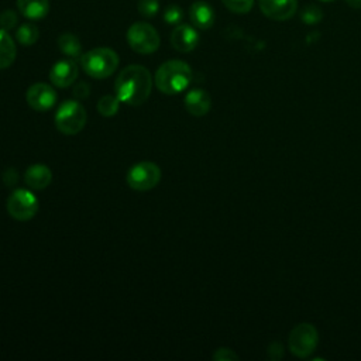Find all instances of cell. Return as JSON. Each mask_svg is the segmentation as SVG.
I'll return each mask as SVG.
<instances>
[{
  "instance_id": "obj_10",
  "label": "cell",
  "mask_w": 361,
  "mask_h": 361,
  "mask_svg": "<svg viewBox=\"0 0 361 361\" xmlns=\"http://www.w3.org/2000/svg\"><path fill=\"white\" fill-rule=\"evenodd\" d=\"M262 14L275 21H285L293 17L298 10V0H258Z\"/></svg>"
},
{
  "instance_id": "obj_2",
  "label": "cell",
  "mask_w": 361,
  "mask_h": 361,
  "mask_svg": "<svg viewBox=\"0 0 361 361\" xmlns=\"http://www.w3.org/2000/svg\"><path fill=\"white\" fill-rule=\"evenodd\" d=\"M192 80L190 66L179 59L166 61L155 72V85L165 94L183 92Z\"/></svg>"
},
{
  "instance_id": "obj_12",
  "label": "cell",
  "mask_w": 361,
  "mask_h": 361,
  "mask_svg": "<svg viewBox=\"0 0 361 361\" xmlns=\"http://www.w3.org/2000/svg\"><path fill=\"white\" fill-rule=\"evenodd\" d=\"M78 78V65L71 59L58 61L49 71V79L56 87H68Z\"/></svg>"
},
{
  "instance_id": "obj_3",
  "label": "cell",
  "mask_w": 361,
  "mask_h": 361,
  "mask_svg": "<svg viewBox=\"0 0 361 361\" xmlns=\"http://www.w3.org/2000/svg\"><path fill=\"white\" fill-rule=\"evenodd\" d=\"M80 66L90 78L104 79L116 72L118 55L111 48H94L80 56Z\"/></svg>"
},
{
  "instance_id": "obj_5",
  "label": "cell",
  "mask_w": 361,
  "mask_h": 361,
  "mask_svg": "<svg viewBox=\"0 0 361 361\" xmlns=\"http://www.w3.org/2000/svg\"><path fill=\"white\" fill-rule=\"evenodd\" d=\"M319 333L317 329L310 323L296 324L288 337V345L293 355L299 358L309 357L317 347Z\"/></svg>"
},
{
  "instance_id": "obj_25",
  "label": "cell",
  "mask_w": 361,
  "mask_h": 361,
  "mask_svg": "<svg viewBox=\"0 0 361 361\" xmlns=\"http://www.w3.org/2000/svg\"><path fill=\"white\" fill-rule=\"evenodd\" d=\"M17 25V14L13 10H6L0 16V27L6 31L13 30Z\"/></svg>"
},
{
  "instance_id": "obj_8",
  "label": "cell",
  "mask_w": 361,
  "mask_h": 361,
  "mask_svg": "<svg viewBox=\"0 0 361 361\" xmlns=\"http://www.w3.org/2000/svg\"><path fill=\"white\" fill-rule=\"evenodd\" d=\"M6 206L8 214L20 221H27L32 219L39 207L37 196L27 189L13 190L7 199Z\"/></svg>"
},
{
  "instance_id": "obj_18",
  "label": "cell",
  "mask_w": 361,
  "mask_h": 361,
  "mask_svg": "<svg viewBox=\"0 0 361 361\" xmlns=\"http://www.w3.org/2000/svg\"><path fill=\"white\" fill-rule=\"evenodd\" d=\"M58 47H59L61 52H63L65 55H68L71 58L79 56L80 51H82V45H80V41L78 39V37L73 34H69V32L59 35Z\"/></svg>"
},
{
  "instance_id": "obj_29",
  "label": "cell",
  "mask_w": 361,
  "mask_h": 361,
  "mask_svg": "<svg viewBox=\"0 0 361 361\" xmlns=\"http://www.w3.org/2000/svg\"><path fill=\"white\" fill-rule=\"evenodd\" d=\"M345 3L353 8H361V0H345Z\"/></svg>"
},
{
  "instance_id": "obj_11",
  "label": "cell",
  "mask_w": 361,
  "mask_h": 361,
  "mask_svg": "<svg viewBox=\"0 0 361 361\" xmlns=\"http://www.w3.org/2000/svg\"><path fill=\"white\" fill-rule=\"evenodd\" d=\"M171 44L179 52H190L199 44V34L192 25H178L171 34Z\"/></svg>"
},
{
  "instance_id": "obj_20",
  "label": "cell",
  "mask_w": 361,
  "mask_h": 361,
  "mask_svg": "<svg viewBox=\"0 0 361 361\" xmlns=\"http://www.w3.org/2000/svg\"><path fill=\"white\" fill-rule=\"evenodd\" d=\"M118 106H120V100L117 99V96H103L99 99L97 102V111L103 116V117H111L118 111Z\"/></svg>"
},
{
  "instance_id": "obj_17",
  "label": "cell",
  "mask_w": 361,
  "mask_h": 361,
  "mask_svg": "<svg viewBox=\"0 0 361 361\" xmlns=\"http://www.w3.org/2000/svg\"><path fill=\"white\" fill-rule=\"evenodd\" d=\"M16 55L17 49L13 38L6 30L0 28V69L8 68L14 62Z\"/></svg>"
},
{
  "instance_id": "obj_15",
  "label": "cell",
  "mask_w": 361,
  "mask_h": 361,
  "mask_svg": "<svg viewBox=\"0 0 361 361\" xmlns=\"http://www.w3.org/2000/svg\"><path fill=\"white\" fill-rule=\"evenodd\" d=\"M189 18L196 28L209 30L214 23V11L206 1H195L189 8Z\"/></svg>"
},
{
  "instance_id": "obj_9",
  "label": "cell",
  "mask_w": 361,
  "mask_h": 361,
  "mask_svg": "<svg viewBox=\"0 0 361 361\" xmlns=\"http://www.w3.org/2000/svg\"><path fill=\"white\" fill-rule=\"evenodd\" d=\"M56 92L48 83H34L27 89L25 100L35 111H48L56 102Z\"/></svg>"
},
{
  "instance_id": "obj_24",
  "label": "cell",
  "mask_w": 361,
  "mask_h": 361,
  "mask_svg": "<svg viewBox=\"0 0 361 361\" xmlns=\"http://www.w3.org/2000/svg\"><path fill=\"white\" fill-rule=\"evenodd\" d=\"M183 17V11L178 4H171L165 8L164 18L168 24H178Z\"/></svg>"
},
{
  "instance_id": "obj_16",
  "label": "cell",
  "mask_w": 361,
  "mask_h": 361,
  "mask_svg": "<svg viewBox=\"0 0 361 361\" xmlns=\"http://www.w3.org/2000/svg\"><path fill=\"white\" fill-rule=\"evenodd\" d=\"M18 11L28 20H41L49 11V0H17Z\"/></svg>"
},
{
  "instance_id": "obj_23",
  "label": "cell",
  "mask_w": 361,
  "mask_h": 361,
  "mask_svg": "<svg viewBox=\"0 0 361 361\" xmlns=\"http://www.w3.org/2000/svg\"><path fill=\"white\" fill-rule=\"evenodd\" d=\"M158 0H138V11L147 18L154 17L158 13Z\"/></svg>"
},
{
  "instance_id": "obj_1",
  "label": "cell",
  "mask_w": 361,
  "mask_h": 361,
  "mask_svg": "<svg viewBox=\"0 0 361 361\" xmlns=\"http://www.w3.org/2000/svg\"><path fill=\"white\" fill-rule=\"evenodd\" d=\"M152 89V78L147 68L128 65L117 76L114 92L120 102L130 106H140L147 102Z\"/></svg>"
},
{
  "instance_id": "obj_6",
  "label": "cell",
  "mask_w": 361,
  "mask_h": 361,
  "mask_svg": "<svg viewBox=\"0 0 361 361\" xmlns=\"http://www.w3.org/2000/svg\"><path fill=\"white\" fill-rule=\"evenodd\" d=\"M130 48L138 54H152L159 47V35L148 23H134L127 31Z\"/></svg>"
},
{
  "instance_id": "obj_22",
  "label": "cell",
  "mask_w": 361,
  "mask_h": 361,
  "mask_svg": "<svg viewBox=\"0 0 361 361\" xmlns=\"http://www.w3.org/2000/svg\"><path fill=\"white\" fill-rule=\"evenodd\" d=\"M221 1L227 10L237 14H245L254 6V0H221Z\"/></svg>"
},
{
  "instance_id": "obj_26",
  "label": "cell",
  "mask_w": 361,
  "mask_h": 361,
  "mask_svg": "<svg viewBox=\"0 0 361 361\" xmlns=\"http://www.w3.org/2000/svg\"><path fill=\"white\" fill-rule=\"evenodd\" d=\"M213 360H216V361H237L238 355L231 348L221 347V348L216 350V353L213 354Z\"/></svg>"
},
{
  "instance_id": "obj_4",
  "label": "cell",
  "mask_w": 361,
  "mask_h": 361,
  "mask_svg": "<svg viewBox=\"0 0 361 361\" xmlns=\"http://www.w3.org/2000/svg\"><path fill=\"white\" fill-rule=\"evenodd\" d=\"M86 124V110L78 100H65L55 114V126L65 135H75Z\"/></svg>"
},
{
  "instance_id": "obj_7",
  "label": "cell",
  "mask_w": 361,
  "mask_h": 361,
  "mask_svg": "<svg viewBox=\"0 0 361 361\" xmlns=\"http://www.w3.org/2000/svg\"><path fill=\"white\" fill-rule=\"evenodd\" d=\"M127 185L138 192H145L158 185L161 180V169L157 164L144 161L131 166L127 172Z\"/></svg>"
},
{
  "instance_id": "obj_21",
  "label": "cell",
  "mask_w": 361,
  "mask_h": 361,
  "mask_svg": "<svg viewBox=\"0 0 361 361\" xmlns=\"http://www.w3.org/2000/svg\"><path fill=\"white\" fill-rule=\"evenodd\" d=\"M322 18H323V11L320 7L314 4H307L300 13V20L306 24H316Z\"/></svg>"
},
{
  "instance_id": "obj_30",
  "label": "cell",
  "mask_w": 361,
  "mask_h": 361,
  "mask_svg": "<svg viewBox=\"0 0 361 361\" xmlns=\"http://www.w3.org/2000/svg\"><path fill=\"white\" fill-rule=\"evenodd\" d=\"M322 1H333V0H322Z\"/></svg>"
},
{
  "instance_id": "obj_14",
  "label": "cell",
  "mask_w": 361,
  "mask_h": 361,
  "mask_svg": "<svg viewBox=\"0 0 361 361\" xmlns=\"http://www.w3.org/2000/svg\"><path fill=\"white\" fill-rule=\"evenodd\" d=\"M24 180L32 190H42L52 182V172L47 165L34 164L27 168Z\"/></svg>"
},
{
  "instance_id": "obj_28",
  "label": "cell",
  "mask_w": 361,
  "mask_h": 361,
  "mask_svg": "<svg viewBox=\"0 0 361 361\" xmlns=\"http://www.w3.org/2000/svg\"><path fill=\"white\" fill-rule=\"evenodd\" d=\"M17 179H18V173H17V171L14 168H8V169H6L3 172V180H4L6 185L11 186V185H14L17 182Z\"/></svg>"
},
{
  "instance_id": "obj_19",
  "label": "cell",
  "mask_w": 361,
  "mask_h": 361,
  "mask_svg": "<svg viewBox=\"0 0 361 361\" xmlns=\"http://www.w3.org/2000/svg\"><path fill=\"white\" fill-rule=\"evenodd\" d=\"M39 37V31L37 28V25L31 24V23H27V24H23L20 25V28L17 30L16 32V38L17 41L21 44V45H32L37 42Z\"/></svg>"
},
{
  "instance_id": "obj_27",
  "label": "cell",
  "mask_w": 361,
  "mask_h": 361,
  "mask_svg": "<svg viewBox=\"0 0 361 361\" xmlns=\"http://www.w3.org/2000/svg\"><path fill=\"white\" fill-rule=\"evenodd\" d=\"M72 93H73V96H75L78 100H83V99H87V97H89V94H90V87H89L87 83L80 82V83L75 85Z\"/></svg>"
},
{
  "instance_id": "obj_13",
  "label": "cell",
  "mask_w": 361,
  "mask_h": 361,
  "mask_svg": "<svg viewBox=\"0 0 361 361\" xmlns=\"http://www.w3.org/2000/svg\"><path fill=\"white\" fill-rule=\"evenodd\" d=\"M212 106L210 94L203 89H192L185 96V107L192 116L202 117L209 113Z\"/></svg>"
}]
</instances>
